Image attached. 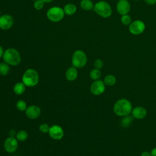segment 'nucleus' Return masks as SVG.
<instances>
[{
  "instance_id": "obj_36",
  "label": "nucleus",
  "mask_w": 156,
  "mask_h": 156,
  "mask_svg": "<svg viewBox=\"0 0 156 156\" xmlns=\"http://www.w3.org/2000/svg\"><path fill=\"white\" fill-rule=\"evenodd\" d=\"M133 1H138V0H133Z\"/></svg>"
},
{
  "instance_id": "obj_28",
  "label": "nucleus",
  "mask_w": 156,
  "mask_h": 156,
  "mask_svg": "<svg viewBox=\"0 0 156 156\" xmlns=\"http://www.w3.org/2000/svg\"><path fill=\"white\" fill-rule=\"evenodd\" d=\"M49 129H50V127L48 126V124H46V123L42 124H41V125L39 126V130H40V131H41V132H43V133H47V132H49Z\"/></svg>"
},
{
  "instance_id": "obj_16",
  "label": "nucleus",
  "mask_w": 156,
  "mask_h": 156,
  "mask_svg": "<svg viewBox=\"0 0 156 156\" xmlns=\"http://www.w3.org/2000/svg\"><path fill=\"white\" fill-rule=\"evenodd\" d=\"M26 85L23 82H18L13 87V91L17 95L23 94L26 90Z\"/></svg>"
},
{
  "instance_id": "obj_20",
  "label": "nucleus",
  "mask_w": 156,
  "mask_h": 156,
  "mask_svg": "<svg viewBox=\"0 0 156 156\" xmlns=\"http://www.w3.org/2000/svg\"><path fill=\"white\" fill-rule=\"evenodd\" d=\"M116 82V78L112 74L107 75L104 79V83L105 85L111 87L114 85Z\"/></svg>"
},
{
  "instance_id": "obj_29",
  "label": "nucleus",
  "mask_w": 156,
  "mask_h": 156,
  "mask_svg": "<svg viewBox=\"0 0 156 156\" xmlns=\"http://www.w3.org/2000/svg\"><path fill=\"white\" fill-rule=\"evenodd\" d=\"M9 136H11V137H15L16 135V131L13 129H11L9 132Z\"/></svg>"
},
{
  "instance_id": "obj_35",
  "label": "nucleus",
  "mask_w": 156,
  "mask_h": 156,
  "mask_svg": "<svg viewBox=\"0 0 156 156\" xmlns=\"http://www.w3.org/2000/svg\"><path fill=\"white\" fill-rule=\"evenodd\" d=\"M0 16H1V10H0Z\"/></svg>"
},
{
  "instance_id": "obj_15",
  "label": "nucleus",
  "mask_w": 156,
  "mask_h": 156,
  "mask_svg": "<svg viewBox=\"0 0 156 156\" xmlns=\"http://www.w3.org/2000/svg\"><path fill=\"white\" fill-rule=\"evenodd\" d=\"M78 75V73L77 71L76 68L73 66L69 68L65 73L66 78L69 80V81H73L76 80Z\"/></svg>"
},
{
  "instance_id": "obj_1",
  "label": "nucleus",
  "mask_w": 156,
  "mask_h": 156,
  "mask_svg": "<svg viewBox=\"0 0 156 156\" xmlns=\"http://www.w3.org/2000/svg\"><path fill=\"white\" fill-rule=\"evenodd\" d=\"M132 105L127 99L121 98L118 99L113 105V112L118 116H124L131 113Z\"/></svg>"
},
{
  "instance_id": "obj_5",
  "label": "nucleus",
  "mask_w": 156,
  "mask_h": 156,
  "mask_svg": "<svg viewBox=\"0 0 156 156\" xmlns=\"http://www.w3.org/2000/svg\"><path fill=\"white\" fill-rule=\"evenodd\" d=\"M87 62V57L86 54L81 50L76 51L72 56V65L76 68H82L84 67Z\"/></svg>"
},
{
  "instance_id": "obj_24",
  "label": "nucleus",
  "mask_w": 156,
  "mask_h": 156,
  "mask_svg": "<svg viewBox=\"0 0 156 156\" xmlns=\"http://www.w3.org/2000/svg\"><path fill=\"white\" fill-rule=\"evenodd\" d=\"M16 107L20 111H25L27 108V104L24 101L19 100L16 104Z\"/></svg>"
},
{
  "instance_id": "obj_12",
  "label": "nucleus",
  "mask_w": 156,
  "mask_h": 156,
  "mask_svg": "<svg viewBox=\"0 0 156 156\" xmlns=\"http://www.w3.org/2000/svg\"><path fill=\"white\" fill-rule=\"evenodd\" d=\"M116 10L120 15H126L130 10V3L127 0H119L116 4Z\"/></svg>"
},
{
  "instance_id": "obj_19",
  "label": "nucleus",
  "mask_w": 156,
  "mask_h": 156,
  "mask_svg": "<svg viewBox=\"0 0 156 156\" xmlns=\"http://www.w3.org/2000/svg\"><path fill=\"white\" fill-rule=\"evenodd\" d=\"M133 121V117L132 115H126L122 116L121 120V125L122 127H128Z\"/></svg>"
},
{
  "instance_id": "obj_34",
  "label": "nucleus",
  "mask_w": 156,
  "mask_h": 156,
  "mask_svg": "<svg viewBox=\"0 0 156 156\" xmlns=\"http://www.w3.org/2000/svg\"><path fill=\"white\" fill-rule=\"evenodd\" d=\"M44 3H49L51 2H52L53 0H42Z\"/></svg>"
},
{
  "instance_id": "obj_7",
  "label": "nucleus",
  "mask_w": 156,
  "mask_h": 156,
  "mask_svg": "<svg viewBox=\"0 0 156 156\" xmlns=\"http://www.w3.org/2000/svg\"><path fill=\"white\" fill-rule=\"evenodd\" d=\"M129 29L132 34L135 35H140L145 30V24L140 20H136L130 23Z\"/></svg>"
},
{
  "instance_id": "obj_11",
  "label": "nucleus",
  "mask_w": 156,
  "mask_h": 156,
  "mask_svg": "<svg viewBox=\"0 0 156 156\" xmlns=\"http://www.w3.org/2000/svg\"><path fill=\"white\" fill-rule=\"evenodd\" d=\"M13 24V20L11 15L5 14L0 16V29L8 30L10 29Z\"/></svg>"
},
{
  "instance_id": "obj_10",
  "label": "nucleus",
  "mask_w": 156,
  "mask_h": 156,
  "mask_svg": "<svg viewBox=\"0 0 156 156\" xmlns=\"http://www.w3.org/2000/svg\"><path fill=\"white\" fill-rule=\"evenodd\" d=\"M49 136L54 140H61L64 135V131L62 127L58 125H53L50 127L49 131Z\"/></svg>"
},
{
  "instance_id": "obj_23",
  "label": "nucleus",
  "mask_w": 156,
  "mask_h": 156,
  "mask_svg": "<svg viewBox=\"0 0 156 156\" xmlns=\"http://www.w3.org/2000/svg\"><path fill=\"white\" fill-rule=\"evenodd\" d=\"M101 76V72L99 69H93L90 73V77L92 80H99Z\"/></svg>"
},
{
  "instance_id": "obj_2",
  "label": "nucleus",
  "mask_w": 156,
  "mask_h": 156,
  "mask_svg": "<svg viewBox=\"0 0 156 156\" xmlns=\"http://www.w3.org/2000/svg\"><path fill=\"white\" fill-rule=\"evenodd\" d=\"M4 62L12 66L19 65L21 60V55L15 48H9L6 49L2 56Z\"/></svg>"
},
{
  "instance_id": "obj_27",
  "label": "nucleus",
  "mask_w": 156,
  "mask_h": 156,
  "mask_svg": "<svg viewBox=\"0 0 156 156\" xmlns=\"http://www.w3.org/2000/svg\"><path fill=\"white\" fill-rule=\"evenodd\" d=\"M93 65H94V66L95 68L100 69L103 67L104 63H103V61L101 59L98 58V59L94 60Z\"/></svg>"
},
{
  "instance_id": "obj_18",
  "label": "nucleus",
  "mask_w": 156,
  "mask_h": 156,
  "mask_svg": "<svg viewBox=\"0 0 156 156\" xmlns=\"http://www.w3.org/2000/svg\"><path fill=\"white\" fill-rule=\"evenodd\" d=\"M80 7L86 11H89L94 8L93 2L91 0H82L80 3Z\"/></svg>"
},
{
  "instance_id": "obj_21",
  "label": "nucleus",
  "mask_w": 156,
  "mask_h": 156,
  "mask_svg": "<svg viewBox=\"0 0 156 156\" xmlns=\"http://www.w3.org/2000/svg\"><path fill=\"white\" fill-rule=\"evenodd\" d=\"M10 71L9 65L5 62L0 63V75L4 76L9 74Z\"/></svg>"
},
{
  "instance_id": "obj_6",
  "label": "nucleus",
  "mask_w": 156,
  "mask_h": 156,
  "mask_svg": "<svg viewBox=\"0 0 156 156\" xmlns=\"http://www.w3.org/2000/svg\"><path fill=\"white\" fill-rule=\"evenodd\" d=\"M65 15L63 9L60 7H52L48 9L46 13L48 18L52 22L61 21Z\"/></svg>"
},
{
  "instance_id": "obj_33",
  "label": "nucleus",
  "mask_w": 156,
  "mask_h": 156,
  "mask_svg": "<svg viewBox=\"0 0 156 156\" xmlns=\"http://www.w3.org/2000/svg\"><path fill=\"white\" fill-rule=\"evenodd\" d=\"M4 50H3V48L0 45V58H1L2 56H3V54H4Z\"/></svg>"
},
{
  "instance_id": "obj_30",
  "label": "nucleus",
  "mask_w": 156,
  "mask_h": 156,
  "mask_svg": "<svg viewBox=\"0 0 156 156\" xmlns=\"http://www.w3.org/2000/svg\"><path fill=\"white\" fill-rule=\"evenodd\" d=\"M148 5H154L156 3V0H144Z\"/></svg>"
},
{
  "instance_id": "obj_8",
  "label": "nucleus",
  "mask_w": 156,
  "mask_h": 156,
  "mask_svg": "<svg viewBox=\"0 0 156 156\" xmlns=\"http://www.w3.org/2000/svg\"><path fill=\"white\" fill-rule=\"evenodd\" d=\"M105 90V85L101 80H94L90 86L91 93L95 96L102 94Z\"/></svg>"
},
{
  "instance_id": "obj_14",
  "label": "nucleus",
  "mask_w": 156,
  "mask_h": 156,
  "mask_svg": "<svg viewBox=\"0 0 156 156\" xmlns=\"http://www.w3.org/2000/svg\"><path fill=\"white\" fill-rule=\"evenodd\" d=\"M131 113L133 118L137 119H141L146 116L147 110L145 108L143 107L138 106L132 109Z\"/></svg>"
},
{
  "instance_id": "obj_3",
  "label": "nucleus",
  "mask_w": 156,
  "mask_h": 156,
  "mask_svg": "<svg viewBox=\"0 0 156 156\" xmlns=\"http://www.w3.org/2000/svg\"><path fill=\"white\" fill-rule=\"evenodd\" d=\"M22 80L26 87H34L38 83L39 81L38 73L36 70L29 68L24 72Z\"/></svg>"
},
{
  "instance_id": "obj_32",
  "label": "nucleus",
  "mask_w": 156,
  "mask_h": 156,
  "mask_svg": "<svg viewBox=\"0 0 156 156\" xmlns=\"http://www.w3.org/2000/svg\"><path fill=\"white\" fill-rule=\"evenodd\" d=\"M151 156H156V147H154V149H152L151 152Z\"/></svg>"
},
{
  "instance_id": "obj_13",
  "label": "nucleus",
  "mask_w": 156,
  "mask_h": 156,
  "mask_svg": "<svg viewBox=\"0 0 156 156\" xmlns=\"http://www.w3.org/2000/svg\"><path fill=\"white\" fill-rule=\"evenodd\" d=\"M25 112L27 118L31 119H34L37 118L40 115L41 110L37 105H30L27 107Z\"/></svg>"
},
{
  "instance_id": "obj_26",
  "label": "nucleus",
  "mask_w": 156,
  "mask_h": 156,
  "mask_svg": "<svg viewBox=\"0 0 156 156\" xmlns=\"http://www.w3.org/2000/svg\"><path fill=\"white\" fill-rule=\"evenodd\" d=\"M44 4V2L42 0H36L34 2V6L36 10H40L43 8Z\"/></svg>"
},
{
  "instance_id": "obj_17",
  "label": "nucleus",
  "mask_w": 156,
  "mask_h": 156,
  "mask_svg": "<svg viewBox=\"0 0 156 156\" xmlns=\"http://www.w3.org/2000/svg\"><path fill=\"white\" fill-rule=\"evenodd\" d=\"M65 14L67 15H73L77 10V7L74 4H67L63 9Z\"/></svg>"
},
{
  "instance_id": "obj_31",
  "label": "nucleus",
  "mask_w": 156,
  "mask_h": 156,
  "mask_svg": "<svg viewBox=\"0 0 156 156\" xmlns=\"http://www.w3.org/2000/svg\"><path fill=\"white\" fill-rule=\"evenodd\" d=\"M141 156H151V152H147V151H144L141 153Z\"/></svg>"
},
{
  "instance_id": "obj_25",
  "label": "nucleus",
  "mask_w": 156,
  "mask_h": 156,
  "mask_svg": "<svg viewBox=\"0 0 156 156\" xmlns=\"http://www.w3.org/2000/svg\"><path fill=\"white\" fill-rule=\"evenodd\" d=\"M121 23H122L124 25H125V26L130 25V23H132L131 17H130L129 15H128L127 14L122 15L121 18Z\"/></svg>"
},
{
  "instance_id": "obj_22",
  "label": "nucleus",
  "mask_w": 156,
  "mask_h": 156,
  "mask_svg": "<svg viewBox=\"0 0 156 156\" xmlns=\"http://www.w3.org/2000/svg\"><path fill=\"white\" fill-rule=\"evenodd\" d=\"M28 138V133L26 131L24 130H20L17 132L16 135V138L20 141H24Z\"/></svg>"
},
{
  "instance_id": "obj_37",
  "label": "nucleus",
  "mask_w": 156,
  "mask_h": 156,
  "mask_svg": "<svg viewBox=\"0 0 156 156\" xmlns=\"http://www.w3.org/2000/svg\"><path fill=\"white\" fill-rule=\"evenodd\" d=\"M32 1H36V0H32Z\"/></svg>"
},
{
  "instance_id": "obj_9",
  "label": "nucleus",
  "mask_w": 156,
  "mask_h": 156,
  "mask_svg": "<svg viewBox=\"0 0 156 156\" xmlns=\"http://www.w3.org/2000/svg\"><path fill=\"white\" fill-rule=\"evenodd\" d=\"M18 146V140L15 137L9 136L6 138L4 143V149L9 153H12L16 151Z\"/></svg>"
},
{
  "instance_id": "obj_4",
  "label": "nucleus",
  "mask_w": 156,
  "mask_h": 156,
  "mask_svg": "<svg viewBox=\"0 0 156 156\" xmlns=\"http://www.w3.org/2000/svg\"><path fill=\"white\" fill-rule=\"evenodd\" d=\"M94 10L98 15L102 18H108L111 16L112 10L110 5L104 1H99L94 5Z\"/></svg>"
}]
</instances>
